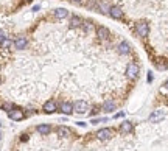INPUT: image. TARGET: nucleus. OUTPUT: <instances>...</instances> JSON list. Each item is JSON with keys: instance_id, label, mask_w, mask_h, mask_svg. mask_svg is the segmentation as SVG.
<instances>
[{"instance_id": "f03ea898", "label": "nucleus", "mask_w": 168, "mask_h": 151, "mask_svg": "<svg viewBox=\"0 0 168 151\" xmlns=\"http://www.w3.org/2000/svg\"><path fill=\"white\" fill-rule=\"evenodd\" d=\"M126 75L129 78H137L139 76V65L135 62H129L126 67Z\"/></svg>"}, {"instance_id": "6ab92c4d", "label": "nucleus", "mask_w": 168, "mask_h": 151, "mask_svg": "<svg viewBox=\"0 0 168 151\" xmlns=\"http://www.w3.org/2000/svg\"><path fill=\"white\" fill-rule=\"evenodd\" d=\"M103 109H105L106 112H111V111H114V109H115V103L114 101H106L105 106H103Z\"/></svg>"}, {"instance_id": "dca6fc26", "label": "nucleus", "mask_w": 168, "mask_h": 151, "mask_svg": "<svg viewBox=\"0 0 168 151\" xmlns=\"http://www.w3.org/2000/svg\"><path fill=\"white\" fill-rule=\"evenodd\" d=\"M120 131L128 134V132H131L132 131V123H129V121H123L122 125H120Z\"/></svg>"}, {"instance_id": "bb28decb", "label": "nucleus", "mask_w": 168, "mask_h": 151, "mask_svg": "<svg viewBox=\"0 0 168 151\" xmlns=\"http://www.w3.org/2000/svg\"><path fill=\"white\" fill-rule=\"evenodd\" d=\"M73 3H83V0H72Z\"/></svg>"}, {"instance_id": "2eb2a0df", "label": "nucleus", "mask_w": 168, "mask_h": 151, "mask_svg": "<svg viewBox=\"0 0 168 151\" xmlns=\"http://www.w3.org/2000/svg\"><path fill=\"white\" fill-rule=\"evenodd\" d=\"M55 16H56V19H66L69 16V11L64 8H58V9H55Z\"/></svg>"}, {"instance_id": "a878e982", "label": "nucleus", "mask_w": 168, "mask_h": 151, "mask_svg": "<svg viewBox=\"0 0 168 151\" xmlns=\"http://www.w3.org/2000/svg\"><path fill=\"white\" fill-rule=\"evenodd\" d=\"M39 8H41L39 5H36V6H33V11H39Z\"/></svg>"}, {"instance_id": "20e7f679", "label": "nucleus", "mask_w": 168, "mask_h": 151, "mask_svg": "<svg viewBox=\"0 0 168 151\" xmlns=\"http://www.w3.org/2000/svg\"><path fill=\"white\" fill-rule=\"evenodd\" d=\"M163 117H165V112L162 111V109H159V111H154V112L149 115V121H151V123H159V121L163 120Z\"/></svg>"}, {"instance_id": "4468645a", "label": "nucleus", "mask_w": 168, "mask_h": 151, "mask_svg": "<svg viewBox=\"0 0 168 151\" xmlns=\"http://www.w3.org/2000/svg\"><path fill=\"white\" fill-rule=\"evenodd\" d=\"M97 9H98L100 12H103V14H108L109 9H111V6H109L108 3H105V2H97Z\"/></svg>"}, {"instance_id": "4be33fe9", "label": "nucleus", "mask_w": 168, "mask_h": 151, "mask_svg": "<svg viewBox=\"0 0 168 151\" xmlns=\"http://www.w3.org/2000/svg\"><path fill=\"white\" fill-rule=\"evenodd\" d=\"M2 107L5 109V111H6V112H9V111H11V109H12V107H14V106H12L11 103H5V104H3Z\"/></svg>"}, {"instance_id": "412c9836", "label": "nucleus", "mask_w": 168, "mask_h": 151, "mask_svg": "<svg viewBox=\"0 0 168 151\" xmlns=\"http://www.w3.org/2000/svg\"><path fill=\"white\" fill-rule=\"evenodd\" d=\"M0 47H2V48H9V47H11V40H9V39L6 37V39L3 40V42L0 44Z\"/></svg>"}, {"instance_id": "5701e85b", "label": "nucleus", "mask_w": 168, "mask_h": 151, "mask_svg": "<svg viewBox=\"0 0 168 151\" xmlns=\"http://www.w3.org/2000/svg\"><path fill=\"white\" fill-rule=\"evenodd\" d=\"M103 121H106V118H94V120H92L94 125H95V123H103Z\"/></svg>"}, {"instance_id": "7ed1b4c3", "label": "nucleus", "mask_w": 168, "mask_h": 151, "mask_svg": "<svg viewBox=\"0 0 168 151\" xmlns=\"http://www.w3.org/2000/svg\"><path fill=\"white\" fill-rule=\"evenodd\" d=\"M73 112H76V114H86L87 112V103L83 101V100L76 101L73 104Z\"/></svg>"}, {"instance_id": "423d86ee", "label": "nucleus", "mask_w": 168, "mask_h": 151, "mask_svg": "<svg viewBox=\"0 0 168 151\" xmlns=\"http://www.w3.org/2000/svg\"><path fill=\"white\" fill-rule=\"evenodd\" d=\"M27 45H28V40H27V37H25V36H19V37H16V40H14V47H16L17 50L27 48Z\"/></svg>"}, {"instance_id": "aec40b11", "label": "nucleus", "mask_w": 168, "mask_h": 151, "mask_svg": "<svg viewBox=\"0 0 168 151\" xmlns=\"http://www.w3.org/2000/svg\"><path fill=\"white\" fill-rule=\"evenodd\" d=\"M81 26L84 28V31H86V33H90V31L94 30V25L90 23V22H83V25H81Z\"/></svg>"}, {"instance_id": "ddd939ff", "label": "nucleus", "mask_w": 168, "mask_h": 151, "mask_svg": "<svg viewBox=\"0 0 168 151\" xmlns=\"http://www.w3.org/2000/svg\"><path fill=\"white\" fill-rule=\"evenodd\" d=\"M61 112H64V114H72V112H73V104L69 103V101H64V103L61 104Z\"/></svg>"}, {"instance_id": "cd10ccee", "label": "nucleus", "mask_w": 168, "mask_h": 151, "mask_svg": "<svg viewBox=\"0 0 168 151\" xmlns=\"http://www.w3.org/2000/svg\"><path fill=\"white\" fill-rule=\"evenodd\" d=\"M163 86H165V89L168 90V81H165V84H163Z\"/></svg>"}, {"instance_id": "1a4fd4ad", "label": "nucleus", "mask_w": 168, "mask_h": 151, "mask_svg": "<svg viewBox=\"0 0 168 151\" xmlns=\"http://www.w3.org/2000/svg\"><path fill=\"white\" fill-rule=\"evenodd\" d=\"M97 36L101 40H106L109 37V31H108L106 26H98V28H97Z\"/></svg>"}, {"instance_id": "6e6552de", "label": "nucleus", "mask_w": 168, "mask_h": 151, "mask_svg": "<svg viewBox=\"0 0 168 151\" xmlns=\"http://www.w3.org/2000/svg\"><path fill=\"white\" fill-rule=\"evenodd\" d=\"M109 14H111L114 19H122V17H123V11H122L120 6H111Z\"/></svg>"}, {"instance_id": "f8f14e48", "label": "nucleus", "mask_w": 168, "mask_h": 151, "mask_svg": "<svg viewBox=\"0 0 168 151\" xmlns=\"http://www.w3.org/2000/svg\"><path fill=\"white\" fill-rule=\"evenodd\" d=\"M83 25V19L78 17V16H72L70 17V26L72 28H80V26Z\"/></svg>"}, {"instance_id": "0eeeda50", "label": "nucleus", "mask_w": 168, "mask_h": 151, "mask_svg": "<svg viewBox=\"0 0 168 151\" xmlns=\"http://www.w3.org/2000/svg\"><path fill=\"white\" fill-rule=\"evenodd\" d=\"M111 134H112V131L111 129H108V128H105V129H100V131H97V139L98 140H108V139H111Z\"/></svg>"}, {"instance_id": "a211bd4d", "label": "nucleus", "mask_w": 168, "mask_h": 151, "mask_svg": "<svg viewBox=\"0 0 168 151\" xmlns=\"http://www.w3.org/2000/svg\"><path fill=\"white\" fill-rule=\"evenodd\" d=\"M50 131H51V128H50L48 125H39V126H37V132H39V134H42V135L48 134Z\"/></svg>"}, {"instance_id": "39448f33", "label": "nucleus", "mask_w": 168, "mask_h": 151, "mask_svg": "<svg viewBox=\"0 0 168 151\" xmlns=\"http://www.w3.org/2000/svg\"><path fill=\"white\" fill-rule=\"evenodd\" d=\"M8 115H9V118H11V120H16V121H19V120H22V118H23V112L20 111L19 107H12L11 111L8 112Z\"/></svg>"}, {"instance_id": "c85d7f7f", "label": "nucleus", "mask_w": 168, "mask_h": 151, "mask_svg": "<svg viewBox=\"0 0 168 151\" xmlns=\"http://www.w3.org/2000/svg\"><path fill=\"white\" fill-rule=\"evenodd\" d=\"M28 2H31V0H28Z\"/></svg>"}, {"instance_id": "b1692460", "label": "nucleus", "mask_w": 168, "mask_h": 151, "mask_svg": "<svg viewBox=\"0 0 168 151\" xmlns=\"http://www.w3.org/2000/svg\"><path fill=\"white\" fill-rule=\"evenodd\" d=\"M5 39H6V34H5L3 31H0V44H2V42H3Z\"/></svg>"}, {"instance_id": "f3484780", "label": "nucleus", "mask_w": 168, "mask_h": 151, "mask_svg": "<svg viewBox=\"0 0 168 151\" xmlns=\"http://www.w3.org/2000/svg\"><path fill=\"white\" fill-rule=\"evenodd\" d=\"M58 135H61V137H69V135H70V129L66 128V126H59V128H58Z\"/></svg>"}, {"instance_id": "9b49d317", "label": "nucleus", "mask_w": 168, "mask_h": 151, "mask_svg": "<svg viewBox=\"0 0 168 151\" xmlns=\"http://www.w3.org/2000/svg\"><path fill=\"white\" fill-rule=\"evenodd\" d=\"M44 111H45L47 114H53V112L56 111V103H55L53 100L45 101V104H44Z\"/></svg>"}, {"instance_id": "9d476101", "label": "nucleus", "mask_w": 168, "mask_h": 151, "mask_svg": "<svg viewBox=\"0 0 168 151\" xmlns=\"http://www.w3.org/2000/svg\"><path fill=\"white\" fill-rule=\"evenodd\" d=\"M118 51H120V54H129L131 53V45H129L126 40H122L118 44Z\"/></svg>"}, {"instance_id": "f257e3e1", "label": "nucleus", "mask_w": 168, "mask_h": 151, "mask_svg": "<svg viewBox=\"0 0 168 151\" xmlns=\"http://www.w3.org/2000/svg\"><path fill=\"white\" fill-rule=\"evenodd\" d=\"M135 33L140 36V37H146L149 34V25L146 22H137L135 23Z\"/></svg>"}, {"instance_id": "393cba45", "label": "nucleus", "mask_w": 168, "mask_h": 151, "mask_svg": "<svg viewBox=\"0 0 168 151\" xmlns=\"http://www.w3.org/2000/svg\"><path fill=\"white\" fill-rule=\"evenodd\" d=\"M148 81H149V83L153 81V73H148Z\"/></svg>"}]
</instances>
